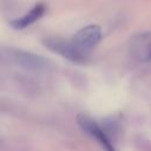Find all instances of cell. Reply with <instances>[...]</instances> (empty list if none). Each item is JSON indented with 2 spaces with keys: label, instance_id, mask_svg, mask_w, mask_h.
<instances>
[{
  "label": "cell",
  "instance_id": "5b68a950",
  "mask_svg": "<svg viewBox=\"0 0 151 151\" xmlns=\"http://www.w3.org/2000/svg\"><path fill=\"white\" fill-rule=\"evenodd\" d=\"M11 59L19 66L31 70V71H41L48 67V60L38 55L35 53L21 50H14L9 52Z\"/></svg>",
  "mask_w": 151,
  "mask_h": 151
},
{
  "label": "cell",
  "instance_id": "7a4b0ae2",
  "mask_svg": "<svg viewBox=\"0 0 151 151\" xmlns=\"http://www.w3.org/2000/svg\"><path fill=\"white\" fill-rule=\"evenodd\" d=\"M77 123L80 129L91 138L96 139L105 151H116L114 143L112 142V134L105 129V126L99 125L96 120L86 114H78Z\"/></svg>",
  "mask_w": 151,
  "mask_h": 151
},
{
  "label": "cell",
  "instance_id": "8992f818",
  "mask_svg": "<svg viewBox=\"0 0 151 151\" xmlns=\"http://www.w3.org/2000/svg\"><path fill=\"white\" fill-rule=\"evenodd\" d=\"M46 9L47 8H46V5L44 2H38L21 18H18V19L9 21V25L15 29H24V28L33 25L40 18H42L44 14L46 13Z\"/></svg>",
  "mask_w": 151,
  "mask_h": 151
},
{
  "label": "cell",
  "instance_id": "277c9868",
  "mask_svg": "<svg viewBox=\"0 0 151 151\" xmlns=\"http://www.w3.org/2000/svg\"><path fill=\"white\" fill-rule=\"evenodd\" d=\"M101 39V28L98 25L91 24L80 28L71 39L72 44L83 54L90 57L92 50L99 44Z\"/></svg>",
  "mask_w": 151,
  "mask_h": 151
},
{
  "label": "cell",
  "instance_id": "6da1fadb",
  "mask_svg": "<svg viewBox=\"0 0 151 151\" xmlns=\"http://www.w3.org/2000/svg\"><path fill=\"white\" fill-rule=\"evenodd\" d=\"M127 52L134 63L151 66V31L139 32L131 37Z\"/></svg>",
  "mask_w": 151,
  "mask_h": 151
},
{
  "label": "cell",
  "instance_id": "3957f363",
  "mask_svg": "<svg viewBox=\"0 0 151 151\" xmlns=\"http://www.w3.org/2000/svg\"><path fill=\"white\" fill-rule=\"evenodd\" d=\"M42 44L52 52L61 55L63 58H65L72 63L84 64L90 58V57L83 54L80 51H78L71 40H66V39L59 38V37H47L42 40Z\"/></svg>",
  "mask_w": 151,
  "mask_h": 151
}]
</instances>
